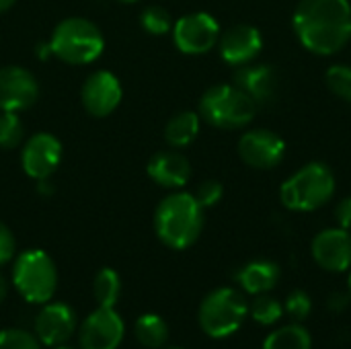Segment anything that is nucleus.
<instances>
[{
	"instance_id": "412c9836",
	"label": "nucleus",
	"mask_w": 351,
	"mask_h": 349,
	"mask_svg": "<svg viewBox=\"0 0 351 349\" xmlns=\"http://www.w3.org/2000/svg\"><path fill=\"white\" fill-rule=\"evenodd\" d=\"M263 349H313V339L302 325L292 323L271 331L263 341Z\"/></svg>"
},
{
	"instance_id": "39448f33",
	"label": "nucleus",
	"mask_w": 351,
	"mask_h": 349,
	"mask_svg": "<svg viewBox=\"0 0 351 349\" xmlns=\"http://www.w3.org/2000/svg\"><path fill=\"white\" fill-rule=\"evenodd\" d=\"M197 113L218 130H243L253 121L257 105L237 84H214L202 95Z\"/></svg>"
},
{
	"instance_id": "c9c22d12",
	"label": "nucleus",
	"mask_w": 351,
	"mask_h": 349,
	"mask_svg": "<svg viewBox=\"0 0 351 349\" xmlns=\"http://www.w3.org/2000/svg\"><path fill=\"white\" fill-rule=\"evenodd\" d=\"M348 294H350V298H351V272H350V278H348Z\"/></svg>"
},
{
	"instance_id": "f257e3e1",
	"label": "nucleus",
	"mask_w": 351,
	"mask_h": 349,
	"mask_svg": "<svg viewBox=\"0 0 351 349\" xmlns=\"http://www.w3.org/2000/svg\"><path fill=\"white\" fill-rule=\"evenodd\" d=\"M292 29L311 53L333 56L351 41L350 0H300L292 14Z\"/></svg>"
},
{
	"instance_id": "ddd939ff",
	"label": "nucleus",
	"mask_w": 351,
	"mask_h": 349,
	"mask_svg": "<svg viewBox=\"0 0 351 349\" xmlns=\"http://www.w3.org/2000/svg\"><path fill=\"white\" fill-rule=\"evenodd\" d=\"M39 84L33 72L23 66L0 68V111H25L35 105Z\"/></svg>"
},
{
	"instance_id": "aec40b11",
	"label": "nucleus",
	"mask_w": 351,
	"mask_h": 349,
	"mask_svg": "<svg viewBox=\"0 0 351 349\" xmlns=\"http://www.w3.org/2000/svg\"><path fill=\"white\" fill-rule=\"evenodd\" d=\"M199 125H202L199 113H195V111L175 113L165 125V140L173 148H185L197 138Z\"/></svg>"
},
{
	"instance_id": "423d86ee",
	"label": "nucleus",
	"mask_w": 351,
	"mask_h": 349,
	"mask_svg": "<svg viewBox=\"0 0 351 349\" xmlns=\"http://www.w3.org/2000/svg\"><path fill=\"white\" fill-rule=\"evenodd\" d=\"M16 292L31 304H45L58 288V269L53 259L41 249L23 251L12 267Z\"/></svg>"
},
{
	"instance_id": "bb28decb",
	"label": "nucleus",
	"mask_w": 351,
	"mask_h": 349,
	"mask_svg": "<svg viewBox=\"0 0 351 349\" xmlns=\"http://www.w3.org/2000/svg\"><path fill=\"white\" fill-rule=\"evenodd\" d=\"M140 23H142V29L150 35H165V33L173 31L171 12L162 6H156V4L142 10Z\"/></svg>"
},
{
	"instance_id": "4468645a",
	"label": "nucleus",
	"mask_w": 351,
	"mask_h": 349,
	"mask_svg": "<svg viewBox=\"0 0 351 349\" xmlns=\"http://www.w3.org/2000/svg\"><path fill=\"white\" fill-rule=\"evenodd\" d=\"M315 263L331 274H341L351 269V232L346 228H325L311 245Z\"/></svg>"
},
{
	"instance_id": "cd10ccee",
	"label": "nucleus",
	"mask_w": 351,
	"mask_h": 349,
	"mask_svg": "<svg viewBox=\"0 0 351 349\" xmlns=\"http://www.w3.org/2000/svg\"><path fill=\"white\" fill-rule=\"evenodd\" d=\"M0 349H41V341L25 329L0 331Z\"/></svg>"
},
{
	"instance_id": "7c9ffc66",
	"label": "nucleus",
	"mask_w": 351,
	"mask_h": 349,
	"mask_svg": "<svg viewBox=\"0 0 351 349\" xmlns=\"http://www.w3.org/2000/svg\"><path fill=\"white\" fill-rule=\"evenodd\" d=\"M14 249H16L14 237H12L10 228L0 220V265L8 263L14 257Z\"/></svg>"
},
{
	"instance_id": "b1692460",
	"label": "nucleus",
	"mask_w": 351,
	"mask_h": 349,
	"mask_svg": "<svg viewBox=\"0 0 351 349\" xmlns=\"http://www.w3.org/2000/svg\"><path fill=\"white\" fill-rule=\"evenodd\" d=\"M249 313H251V317L259 323V325H274V323H278L280 319H282V315H284V304L278 300V298H274V296H269V294H259V296H255V300L249 304Z\"/></svg>"
},
{
	"instance_id": "dca6fc26",
	"label": "nucleus",
	"mask_w": 351,
	"mask_h": 349,
	"mask_svg": "<svg viewBox=\"0 0 351 349\" xmlns=\"http://www.w3.org/2000/svg\"><path fill=\"white\" fill-rule=\"evenodd\" d=\"M82 105L93 117H107L121 103L123 91L119 78L109 70L93 72L82 84Z\"/></svg>"
},
{
	"instance_id": "f3484780",
	"label": "nucleus",
	"mask_w": 351,
	"mask_h": 349,
	"mask_svg": "<svg viewBox=\"0 0 351 349\" xmlns=\"http://www.w3.org/2000/svg\"><path fill=\"white\" fill-rule=\"evenodd\" d=\"M33 329L41 346L60 348L66 346V341L74 335L76 315L64 302H45V306L35 317Z\"/></svg>"
},
{
	"instance_id": "c85d7f7f",
	"label": "nucleus",
	"mask_w": 351,
	"mask_h": 349,
	"mask_svg": "<svg viewBox=\"0 0 351 349\" xmlns=\"http://www.w3.org/2000/svg\"><path fill=\"white\" fill-rule=\"evenodd\" d=\"M284 311L294 319V321H304L311 311H313V300L304 290H292L284 302Z\"/></svg>"
},
{
	"instance_id": "f03ea898",
	"label": "nucleus",
	"mask_w": 351,
	"mask_h": 349,
	"mask_svg": "<svg viewBox=\"0 0 351 349\" xmlns=\"http://www.w3.org/2000/svg\"><path fill=\"white\" fill-rule=\"evenodd\" d=\"M154 230L162 245L173 251H185L204 230V208L193 193H171L156 206Z\"/></svg>"
},
{
	"instance_id": "7ed1b4c3",
	"label": "nucleus",
	"mask_w": 351,
	"mask_h": 349,
	"mask_svg": "<svg viewBox=\"0 0 351 349\" xmlns=\"http://www.w3.org/2000/svg\"><path fill=\"white\" fill-rule=\"evenodd\" d=\"M337 189L335 173L321 160L306 163L280 187L282 204L292 212H315L327 206Z\"/></svg>"
},
{
	"instance_id": "393cba45",
	"label": "nucleus",
	"mask_w": 351,
	"mask_h": 349,
	"mask_svg": "<svg viewBox=\"0 0 351 349\" xmlns=\"http://www.w3.org/2000/svg\"><path fill=\"white\" fill-rule=\"evenodd\" d=\"M25 138V125L14 111H2L0 113V148L12 150L16 148Z\"/></svg>"
},
{
	"instance_id": "a878e982",
	"label": "nucleus",
	"mask_w": 351,
	"mask_h": 349,
	"mask_svg": "<svg viewBox=\"0 0 351 349\" xmlns=\"http://www.w3.org/2000/svg\"><path fill=\"white\" fill-rule=\"evenodd\" d=\"M327 88L339 97L341 101L351 103V66L350 64H333L325 74Z\"/></svg>"
},
{
	"instance_id": "58836bf2",
	"label": "nucleus",
	"mask_w": 351,
	"mask_h": 349,
	"mask_svg": "<svg viewBox=\"0 0 351 349\" xmlns=\"http://www.w3.org/2000/svg\"><path fill=\"white\" fill-rule=\"evenodd\" d=\"M169 349H181V348H169Z\"/></svg>"
},
{
	"instance_id": "1a4fd4ad",
	"label": "nucleus",
	"mask_w": 351,
	"mask_h": 349,
	"mask_svg": "<svg viewBox=\"0 0 351 349\" xmlns=\"http://www.w3.org/2000/svg\"><path fill=\"white\" fill-rule=\"evenodd\" d=\"M241 160L257 171H271L282 165L286 158V142L280 134L265 130V128H255L247 130L237 144Z\"/></svg>"
},
{
	"instance_id": "9d476101",
	"label": "nucleus",
	"mask_w": 351,
	"mask_h": 349,
	"mask_svg": "<svg viewBox=\"0 0 351 349\" xmlns=\"http://www.w3.org/2000/svg\"><path fill=\"white\" fill-rule=\"evenodd\" d=\"M60 163H62V142L49 132L33 134L21 150L23 171L35 181L49 179L60 167Z\"/></svg>"
},
{
	"instance_id": "2f4dec72",
	"label": "nucleus",
	"mask_w": 351,
	"mask_h": 349,
	"mask_svg": "<svg viewBox=\"0 0 351 349\" xmlns=\"http://www.w3.org/2000/svg\"><path fill=\"white\" fill-rule=\"evenodd\" d=\"M335 222L339 228L351 230V195L343 197L337 206H335Z\"/></svg>"
},
{
	"instance_id": "2eb2a0df",
	"label": "nucleus",
	"mask_w": 351,
	"mask_h": 349,
	"mask_svg": "<svg viewBox=\"0 0 351 349\" xmlns=\"http://www.w3.org/2000/svg\"><path fill=\"white\" fill-rule=\"evenodd\" d=\"M218 49L228 66H245L259 58L263 49V35L255 25H234L220 35Z\"/></svg>"
},
{
	"instance_id": "f8f14e48",
	"label": "nucleus",
	"mask_w": 351,
	"mask_h": 349,
	"mask_svg": "<svg viewBox=\"0 0 351 349\" xmlns=\"http://www.w3.org/2000/svg\"><path fill=\"white\" fill-rule=\"evenodd\" d=\"M123 335V319L113 309L99 306L84 319L78 333V341L82 349H117Z\"/></svg>"
},
{
	"instance_id": "0eeeda50",
	"label": "nucleus",
	"mask_w": 351,
	"mask_h": 349,
	"mask_svg": "<svg viewBox=\"0 0 351 349\" xmlns=\"http://www.w3.org/2000/svg\"><path fill=\"white\" fill-rule=\"evenodd\" d=\"M247 315L249 302L243 292L234 288H218L202 300L197 321L206 335L214 339H224L239 331Z\"/></svg>"
},
{
	"instance_id": "20e7f679",
	"label": "nucleus",
	"mask_w": 351,
	"mask_h": 349,
	"mask_svg": "<svg viewBox=\"0 0 351 349\" xmlns=\"http://www.w3.org/2000/svg\"><path fill=\"white\" fill-rule=\"evenodd\" d=\"M49 49L56 58L72 66H84L95 62L105 49V37L101 29L82 16H70L56 25Z\"/></svg>"
},
{
	"instance_id": "5701e85b",
	"label": "nucleus",
	"mask_w": 351,
	"mask_h": 349,
	"mask_svg": "<svg viewBox=\"0 0 351 349\" xmlns=\"http://www.w3.org/2000/svg\"><path fill=\"white\" fill-rule=\"evenodd\" d=\"M93 294H95V300L99 302V306L113 309L121 294L119 274L111 267H103L101 272H97L95 282H93Z\"/></svg>"
},
{
	"instance_id": "e433bc0d",
	"label": "nucleus",
	"mask_w": 351,
	"mask_h": 349,
	"mask_svg": "<svg viewBox=\"0 0 351 349\" xmlns=\"http://www.w3.org/2000/svg\"><path fill=\"white\" fill-rule=\"evenodd\" d=\"M117 2H123V4H130V2H136V0H117Z\"/></svg>"
},
{
	"instance_id": "4be33fe9",
	"label": "nucleus",
	"mask_w": 351,
	"mask_h": 349,
	"mask_svg": "<svg viewBox=\"0 0 351 349\" xmlns=\"http://www.w3.org/2000/svg\"><path fill=\"white\" fill-rule=\"evenodd\" d=\"M134 335L144 348L158 349L162 348L169 339V327H167L165 319L158 315H142L136 321Z\"/></svg>"
},
{
	"instance_id": "4c0bfd02",
	"label": "nucleus",
	"mask_w": 351,
	"mask_h": 349,
	"mask_svg": "<svg viewBox=\"0 0 351 349\" xmlns=\"http://www.w3.org/2000/svg\"><path fill=\"white\" fill-rule=\"evenodd\" d=\"M56 349H72V348H68V346H60V348H56Z\"/></svg>"
},
{
	"instance_id": "c756f323",
	"label": "nucleus",
	"mask_w": 351,
	"mask_h": 349,
	"mask_svg": "<svg viewBox=\"0 0 351 349\" xmlns=\"http://www.w3.org/2000/svg\"><path fill=\"white\" fill-rule=\"evenodd\" d=\"M195 200H197V204L206 210V208H212V206H216L220 200H222V195H224V187H222V183L220 181H216V179H208V181H202L199 183V187L195 189Z\"/></svg>"
},
{
	"instance_id": "a211bd4d",
	"label": "nucleus",
	"mask_w": 351,
	"mask_h": 349,
	"mask_svg": "<svg viewBox=\"0 0 351 349\" xmlns=\"http://www.w3.org/2000/svg\"><path fill=\"white\" fill-rule=\"evenodd\" d=\"M146 173L160 187L181 189L191 179V163L177 150H160L148 160Z\"/></svg>"
},
{
	"instance_id": "473e14b6",
	"label": "nucleus",
	"mask_w": 351,
	"mask_h": 349,
	"mask_svg": "<svg viewBox=\"0 0 351 349\" xmlns=\"http://www.w3.org/2000/svg\"><path fill=\"white\" fill-rule=\"evenodd\" d=\"M351 298L350 294H343V292H333L329 298H327V309L331 313H343L348 306H350Z\"/></svg>"
},
{
	"instance_id": "9b49d317",
	"label": "nucleus",
	"mask_w": 351,
	"mask_h": 349,
	"mask_svg": "<svg viewBox=\"0 0 351 349\" xmlns=\"http://www.w3.org/2000/svg\"><path fill=\"white\" fill-rule=\"evenodd\" d=\"M232 84H237L243 93H247L253 103L259 105H271L280 97L282 88V76L276 66L271 64H245L234 70Z\"/></svg>"
},
{
	"instance_id": "72a5a7b5",
	"label": "nucleus",
	"mask_w": 351,
	"mask_h": 349,
	"mask_svg": "<svg viewBox=\"0 0 351 349\" xmlns=\"http://www.w3.org/2000/svg\"><path fill=\"white\" fill-rule=\"evenodd\" d=\"M6 292H8V286H6L4 276L0 274V304H2V302H4V298H6Z\"/></svg>"
},
{
	"instance_id": "f704fd0d",
	"label": "nucleus",
	"mask_w": 351,
	"mask_h": 349,
	"mask_svg": "<svg viewBox=\"0 0 351 349\" xmlns=\"http://www.w3.org/2000/svg\"><path fill=\"white\" fill-rule=\"evenodd\" d=\"M16 0H0V12H4V10H8L12 4H14Z\"/></svg>"
},
{
	"instance_id": "6ab92c4d",
	"label": "nucleus",
	"mask_w": 351,
	"mask_h": 349,
	"mask_svg": "<svg viewBox=\"0 0 351 349\" xmlns=\"http://www.w3.org/2000/svg\"><path fill=\"white\" fill-rule=\"evenodd\" d=\"M234 278L247 294L259 296V294L271 292L278 286L282 278V269L274 261L257 259V261H249L247 265H243Z\"/></svg>"
},
{
	"instance_id": "6e6552de",
	"label": "nucleus",
	"mask_w": 351,
	"mask_h": 349,
	"mask_svg": "<svg viewBox=\"0 0 351 349\" xmlns=\"http://www.w3.org/2000/svg\"><path fill=\"white\" fill-rule=\"evenodd\" d=\"M220 25L210 12L183 14L173 25V41L181 53L202 56L212 51L220 41Z\"/></svg>"
}]
</instances>
